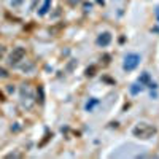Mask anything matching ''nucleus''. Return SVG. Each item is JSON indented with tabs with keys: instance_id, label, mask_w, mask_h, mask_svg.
I'll return each mask as SVG.
<instances>
[{
	"instance_id": "1",
	"label": "nucleus",
	"mask_w": 159,
	"mask_h": 159,
	"mask_svg": "<svg viewBox=\"0 0 159 159\" xmlns=\"http://www.w3.org/2000/svg\"><path fill=\"white\" fill-rule=\"evenodd\" d=\"M140 64V56L139 54H127L124 59V70L126 72H132L134 69H137V65Z\"/></svg>"
},
{
	"instance_id": "5",
	"label": "nucleus",
	"mask_w": 159,
	"mask_h": 159,
	"mask_svg": "<svg viewBox=\"0 0 159 159\" xmlns=\"http://www.w3.org/2000/svg\"><path fill=\"white\" fill-rule=\"evenodd\" d=\"M148 80H150V75H148V73H143L142 78H139V81H140V84H143V83H147Z\"/></svg>"
},
{
	"instance_id": "4",
	"label": "nucleus",
	"mask_w": 159,
	"mask_h": 159,
	"mask_svg": "<svg viewBox=\"0 0 159 159\" xmlns=\"http://www.w3.org/2000/svg\"><path fill=\"white\" fill-rule=\"evenodd\" d=\"M108 42H110V34H103V37H99V40H97V43L102 46L108 45Z\"/></svg>"
},
{
	"instance_id": "3",
	"label": "nucleus",
	"mask_w": 159,
	"mask_h": 159,
	"mask_svg": "<svg viewBox=\"0 0 159 159\" xmlns=\"http://www.w3.org/2000/svg\"><path fill=\"white\" fill-rule=\"evenodd\" d=\"M22 56H24V49H22V48H18V49L11 54V62H19V61L22 59Z\"/></svg>"
},
{
	"instance_id": "7",
	"label": "nucleus",
	"mask_w": 159,
	"mask_h": 159,
	"mask_svg": "<svg viewBox=\"0 0 159 159\" xmlns=\"http://www.w3.org/2000/svg\"><path fill=\"white\" fill-rule=\"evenodd\" d=\"M0 100H3V94H2V92H0Z\"/></svg>"
},
{
	"instance_id": "6",
	"label": "nucleus",
	"mask_w": 159,
	"mask_h": 159,
	"mask_svg": "<svg viewBox=\"0 0 159 159\" xmlns=\"http://www.w3.org/2000/svg\"><path fill=\"white\" fill-rule=\"evenodd\" d=\"M0 76H7V72L3 69H0Z\"/></svg>"
},
{
	"instance_id": "2",
	"label": "nucleus",
	"mask_w": 159,
	"mask_h": 159,
	"mask_svg": "<svg viewBox=\"0 0 159 159\" xmlns=\"http://www.w3.org/2000/svg\"><path fill=\"white\" fill-rule=\"evenodd\" d=\"M134 134H135V135H140V137H143V139H148V137H151L153 134H156V127L142 124V126H139V127L134 129Z\"/></svg>"
}]
</instances>
